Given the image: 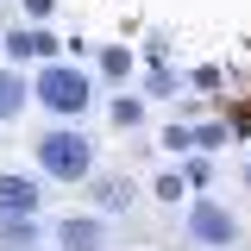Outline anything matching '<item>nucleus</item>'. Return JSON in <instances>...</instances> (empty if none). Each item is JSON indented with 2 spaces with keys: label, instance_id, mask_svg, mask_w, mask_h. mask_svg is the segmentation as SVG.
Segmentation results:
<instances>
[{
  "label": "nucleus",
  "instance_id": "7",
  "mask_svg": "<svg viewBox=\"0 0 251 251\" xmlns=\"http://www.w3.org/2000/svg\"><path fill=\"white\" fill-rule=\"evenodd\" d=\"M31 107V75H19L13 63H0V120H19Z\"/></svg>",
  "mask_w": 251,
  "mask_h": 251
},
{
  "label": "nucleus",
  "instance_id": "3",
  "mask_svg": "<svg viewBox=\"0 0 251 251\" xmlns=\"http://www.w3.org/2000/svg\"><path fill=\"white\" fill-rule=\"evenodd\" d=\"M182 226H188V245H207V251H232L239 245V214L232 207H220L214 195H201V201H188V214H182Z\"/></svg>",
  "mask_w": 251,
  "mask_h": 251
},
{
  "label": "nucleus",
  "instance_id": "11",
  "mask_svg": "<svg viewBox=\"0 0 251 251\" xmlns=\"http://www.w3.org/2000/svg\"><path fill=\"white\" fill-rule=\"evenodd\" d=\"M151 195H157V201H170V207H176V201L188 195V170H163V176L151 182Z\"/></svg>",
  "mask_w": 251,
  "mask_h": 251
},
{
  "label": "nucleus",
  "instance_id": "1",
  "mask_svg": "<svg viewBox=\"0 0 251 251\" xmlns=\"http://www.w3.org/2000/svg\"><path fill=\"white\" fill-rule=\"evenodd\" d=\"M31 157H38V170H44L50 182H88L94 176V138L82 126H69V120H57L50 132H38Z\"/></svg>",
  "mask_w": 251,
  "mask_h": 251
},
{
  "label": "nucleus",
  "instance_id": "16",
  "mask_svg": "<svg viewBox=\"0 0 251 251\" xmlns=\"http://www.w3.org/2000/svg\"><path fill=\"white\" fill-rule=\"evenodd\" d=\"M245 182H251V170H245Z\"/></svg>",
  "mask_w": 251,
  "mask_h": 251
},
{
  "label": "nucleus",
  "instance_id": "5",
  "mask_svg": "<svg viewBox=\"0 0 251 251\" xmlns=\"http://www.w3.org/2000/svg\"><path fill=\"white\" fill-rule=\"evenodd\" d=\"M57 251H107V220L100 214H63L57 220Z\"/></svg>",
  "mask_w": 251,
  "mask_h": 251
},
{
  "label": "nucleus",
  "instance_id": "14",
  "mask_svg": "<svg viewBox=\"0 0 251 251\" xmlns=\"http://www.w3.org/2000/svg\"><path fill=\"white\" fill-rule=\"evenodd\" d=\"M220 138H226L220 126H195V132H188V145H201V151H207V145H220Z\"/></svg>",
  "mask_w": 251,
  "mask_h": 251
},
{
  "label": "nucleus",
  "instance_id": "12",
  "mask_svg": "<svg viewBox=\"0 0 251 251\" xmlns=\"http://www.w3.org/2000/svg\"><path fill=\"white\" fill-rule=\"evenodd\" d=\"M126 201H132V182H94V207H100V214H113Z\"/></svg>",
  "mask_w": 251,
  "mask_h": 251
},
{
  "label": "nucleus",
  "instance_id": "8",
  "mask_svg": "<svg viewBox=\"0 0 251 251\" xmlns=\"http://www.w3.org/2000/svg\"><path fill=\"white\" fill-rule=\"evenodd\" d=\"M0 245H6V251H25V245H38V214L0 220Z\"/></svg>",
  "mask_w": 251,
  "mask_h": 251
},
{
  "label": "nucleus",
  "instance_id": "15",
  "mask_svg": "<svg viewBox=\"0 0 251 251\" xmlns=\"http://www.w3.org/2000/svg\"><path fill=\"white\" fill-rule=\"evenodd\" d=\"M19 6H25L31 19H50V0H19Z\"/></svg>",
  "mask_w": 251,
  "mask_h": 251
},
{
  "label": "nucleus",
  "instance_id": "10",
  "mask_svg": "<svg viewBox=\"0 0 251 251\" xmlns=\"http://www.w3.org/2000/svg\"><path fill=\"white\" fill-rule=\"evenodd\" d=\"M132 50H126V44H107V50H100V75H107V82H126V75H132Z\"/></svg>",
  "mask_w": 251,
  "mask_h": 251
},
{
  "label": "nucleus",
  "instance_id": "9",
  "mask_svg": "<svg viewBox=\"0 0 251 251\" xmlns=\"http://www.w3.org/2000/svg\"><path fill=\"white\" fill-rule=\"evenodd\" d=\"M107 120L120 126V132H132V126H145V100H138V94H113V107H107Z\"/></svg>",
  "mask_w": 251,
  "mask_h": 251
},
{
  "label": "nucleus",
  "instance_id": "13",
  "mask_svg": "<svg viewBox=\"0 0 251 251\" xmlns=\"http://www.w3.org/2000/svg\"><path fill=\"white\" fill-rule=\"evenodd\" d=\"M182 170H188V182H195V188H201V182H214V163H207V157H188Z\"/></svg>",
  "mask_w": 251,
  "mask_h": 251
},
{
  "label": "nucleus",
  "instance_id": "6",
  "mask_svg": "<svg viewBox=\"0 0 251 251\" xmlns=\"http://www.w3.org/2000/svg\"><path fill=\"white\" fill-rule=\"evenodd\" d=\"M0 50H6L13 63H50V57H57V38H50L44 25H19V31L0 38Z\"/></svg>",
  "mask_w": 251,
  "mask_h": 251
},
{
  "label": "nucleus",
  "instance_id": "4",
  "mask_svg": "<svg viewBox=\"0 0 251 251\" xmlns=\"http://www.w3.org/2000/svg\"><path fill=\"white\" fill-rule=\"evenodd\" d=\"M44 170L38 176H19V170H0V220H19V214H44Z\"/></svg>",
  "mask_w": 251,
  "mask_h": 251
},
{
  "label": "nucleus",
  "instance_id": "2",
  "mask_svg": "<svg viewBox=\"0 0 251 251\" xmlns=\"http://www.w3.org/2000/svg\"><path fill=\"white\" fill-rule=\"evenodd\" d=\"M31 100L50 113V120H75V113H88L94 107V75L82 63H44L38 75H31Z\"/></svg>",
  "mask_w": 251,
  "mask_h": 251
}]
</instances>
